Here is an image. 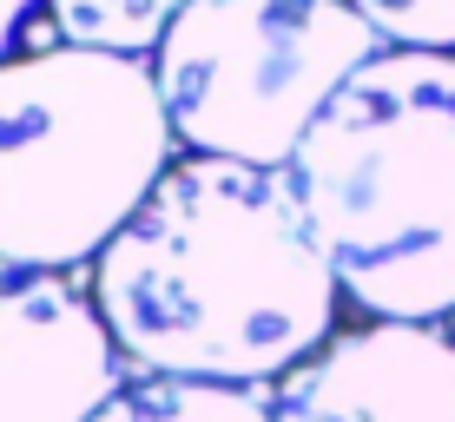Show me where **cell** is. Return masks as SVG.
<instances>
[{
	"label": "cell",
	"instance_id": "obj_2",
	"mask_svg": "<svg viewBox=\"0 0 455 422\" xmlns=\"http://www.w3.org/2000/svg\"><path fill=\"white\" fill-rule=\"evenodd\" d=\"M284 179L363 317H455V53L389 46L370 60Z\"/></svg>",
	"mask_w": 455,
	"mask_h": 422
},
{
	"label": "cell",
	"instance_id": "obj_8",
	"mask_svg": "<svg viewBox=\"0 0 455 422\" xmlns=\"http://www.w3.org/2000/svg\"><path fill=\"white\" fill-rule=\"evenodd\" d=\"M192 0H46V20L60 27V46H92V53H159L165 34Z\"/></svg>",
	"mask_w": 455,
	"mask_h": 422
},
{
	"label": "cell",
	"instance_id": "obj_9",
	"mask_svg": "<svg viewBox=\"0 0 455 422\" xmlns=\"http://www.w3.org/2000/svg\"><path fill=\"white\" fill-rule=\"evenodd\" d=\"M389 46L410 53H455V0H350Z\"/></svg>",
	"mask_w": 455,
	"mask_h": 422
},
{
	"label": "cell",
	"instance_id": "obj_3",
	"mask_svg": "<svg viewBox=\"0 0 455 422\" xmlns=\"http://www.w3.org/2000/svg\"><path fill=\"white\" fill-rule=\"evenodd\" d=\"M172 146L146 60L92 46L0 60V264H100L179 165Z\"/></svg>",
	"mask_w": 455,
	"mask_h": 422
},
{
	"label": "cell",
	"instance_id": "obj_1",
	"mask_svg": "<svg viewBox=\"0 0 455 422\" xmlns=\"http://www.w3.org/2000/svg\"><path fill=\"white\" fill-rule=\"evenodd\" d=\"M92 297L146 377L277 389L337 337L343 284L284 171L179 159L92 264Z\"/></svg>",
	"mask_w": 455,
	"mask_h": 422
},
{
	"label": "cell",
	"instance_id": "obj_5",
	"mask_svg": "<svg viewBox=\"0 0 455 422\" xmlns=\"http://www.w3.org/2000/svg\"><path fill=\"white\" fill-rule=\"evenodd\" d=\"M125 383L100 297L67 271L0 264V422H100Z\"/></svg>",
	"mask_w": 455,
	"mask_h": 422
},
{
	"label": "cell",
	"instance_id": "obj_6",
	"mask_svg": "<svg viewBox=\"0 0 455 422\" xmlns=\"http://www.w3.org/2000/svg\"><path fill=\"white\" fill-rule=\"evenodd\" d=\"M277 422H455L443 323H356L271 389Z\"/></svg>",
	"mask_w": 455,
	"mask_h": 422
},
{
	"label": "cell",
	"instance_id": "obj_7",
	"mask_svg": "<svg viewBox=\"0 0 455 422\" xmlns=\"http://www.w3.org/2000/svg\"><path fill=\"white\" fill-rule=\"evenodd\" d=\"M100 422H277L271 389L238 383H185V377H132Z\"/></svg>",
	"mask_w": 455,
	"mask_h": 422
},
{
	"label": "cell",
	"instance_id": "obj_4",
	"mask_svg": "<svg viewBox=\"0 0 455 422\" xmlns=\"http://www.w3.org/2000/svg\"><path fill=\"white\" fill-rule=\"evenodd\" d=\"M383 53L389 40L350 0H192L152 73L192 159L284 171L323 106Z\"/></svg>",
	"mask_w": 455,
	"mask_h": 422
},
{
	"label": "cell",
	"instance_id": "obj_10",
	"mask_svg": "<svg viewBox=\"0 0 455 422\" xmlns=\"http://www.w3.org/2000/svg\"><path fill=\"white\" fill-rule=\"evenodd\" d=\"M40 0H0V60H13L7 46H13V34L27 27V13H34Z\"/></svg>",
	"mask_w": 455,
	"mask_h": 422
},
{
	"label": "cell",
	"instance_id": "obj_11",
	"mask_svg": "<svg viewBox=\"0 0 455 422\" xmlns=\"http://www.w3.org/2000/svg\"><path fill=\"white\" fill-rule=\"evenodd\" d=\"M443 330H449V343H455V317H449V323H443Z\"/></svg>",
	"mask_w": 455,
	"mask_h": 422
}]
</instances>
